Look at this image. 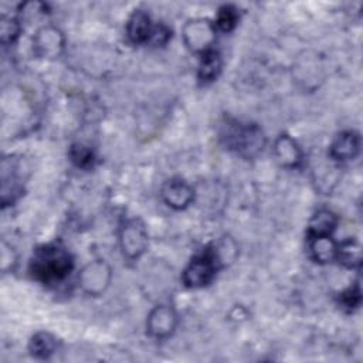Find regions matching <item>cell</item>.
Instances as JSON below:
<instances>
[{
	"mask_svg": "<svg viewBox=\"0 0 363 363\" xmlns=\"http://www.w3.org/2000/svg\"><path fill=\"white\" fill-rule=\"evenodd\" d=\"M336 258L346 267L353 268L360 264V247L353 240H346L336 250Z\"/></svg>",
	"mask_w": 363,
	"mask_h": 363,
	"instance_id": "ac0fdd59",
	"label": "cell"
},
{
	"mask_svg": "<svg viewBox=\"0 0 363 363\" xmlns=\"http://www.w3.org/2000/svg\"><path fill=\"white\" fill-rule=\"evenodd\" d=\"M274 155L278 163L284 167H296L302 160V152L296 142L288 136L281 135L274 143Z\"/></svg>",
	"mask_w": 363,
	"mask_h": 363,
	"instance_id": "30bf717a",
	"label": "cell"
},
{
	"mask_svg": "<svg viewBox=\"0 0 363 363\" xmlns=\"http://www.w3.org/2000/svg\"><path fill=\"white\" fill-rule=\"evenodd\" d=\"M152 31H153V27L150 24L149 16L142 10H136L130 16L126 26V33L129 40L136 44L146 43L147 40H150Z\"/></svg>",
	"mask_w": 363,
	"mask_h": 363,
	"instance_id": "7c38bea8",
	"label": "cell"
},
{
	"mask_svg": "<svg viewBox=\"0 0 363 363\" xmlns=\"http://www.w3.org/2000/svg\"><path fill=\"white\" fill-rule=\"evenodd\" d=\"M119 241L123 255L126 258H139L147 247V233L145 224L138 218L126 221L121 230Z\"/></svg>",
	"mask_w": 363,
	"mask_h": 363,
	"instance_id": "277c9868",
	"label": "cell"
},
{
	"mask_svg": "<svg viewBox=\"0 0 363 363\" xmlns=\"http://www.w3.org/2000/svg\"><path fill=\"white\" fill-rule=\"evenodd\" d=\"M340 301H342V305L345 308L352 309V308L357 306L359 302H360V291H359V288L357 286L356 288H350L346 292H343L342 296H340Z\"/></svg>",
	"mask_w": 363,
	"mask_h": 363,
	"instance_id": "7402d4cb",
	"label": "cell"
},
{
	"mask_svg": "<svg viewBox=\"0 0 363 363\" xmlns=\"http://www.w3.org/2000/svg\"><path fill=\"white\" fill-rule=\"evenodd\" d=\"M162 197L167 206L176 210H182L193 201L194 191L186 182L180 179H172L163 184Z\"/></svg>",
	"mask_w": 363,
	"mask_h": 363,
	"instance_id": "9c48e42d",
	"label": "cell"
},
{
	"mask_svg": "<svg viewBox=\"0 0 363 363\" xmlns=\"http://www.w3.org/2000/svg\"><path fill=\"white\" fill-rule=\"evenodd\" d=\"M177 325L176 311L169 305L156 306L147 316V333L156 339H164L173 333Z\"/></svg>",
	"mask_w": 363,
	"mask_h": 363,
	"instance_id": "52a82bcc",
	"label": "cell"
},
{
	"mask_svg": "<svg viewBox=\"0 0 363 363\" xmlns=\"http://www.w3.org/2000/svg\"><path fill=\"white\" fill-rule=\"evenodd\" d=\"M221 139L227 147L244 157H254L265 145V136L257 125H241L235 121H227L223 125Z\"/></svg>",
	"mask_w": 363,
	"mask_h": 363,
	"instance_id": "7a4b0ae2",
	"label": "cell"
},
{
	"mask_svg": "<svg viewBox=\"0 0 363 363\" xmlns=\"http://www.w3.org/2000/svg\"><path fill=\"white\" fill-rule=\"evenodd\" d=\"M20 33V23L17 18L11 17V16H3L1 21H0V37H1V43L7 44L11 43L17 38Z\"/></svg>",
	"mask_w": 363,
	"mask_h": 363,
	"instance_id": "d6986e66",
	"label": "cell"
},
{
	"mask_svg": "<svg viewBox=\"0 0 363 363\" xmlns=\"http://www.w3.org/2000/svg\"><path fill=\"white\" fill-rule=\"evenodd\" d=\"M183 38L190 50L206 54L216 41V27L206 18L190 20L183 28Z\"/></svg>",
	"mask_w": 363,
	"mask_h": 363,
	"instance_id": "3957f363",
	"label": "cell"
},
{
	"mask_svg": "<svg viewBox=\"0 0 363 363\" xmlns=\"http://www.w3.org/2000/svg\"><path fill=\"white\" fill-rule=\"evenodd\" d=\"M169 37H170V31L164 27V26H156V27H153V31H152V37H150V40L155 43V44H157V45H160V44H164L167 40H169Z\"/></svg>",
	"mask_w": 363,
	"mask_h": 363,
	"instance_id": "603a6c76",
	"label": "cell"
},
{
	"mask_svg": "<svg viewBox=\"0 0 363 363\" xmlns=\"http://www.w3.org/2000/svg\"><path fill=\"white\" fill-rule=\"evenodd\" d=\"M72 268V258L69 252L58 244H47L35 250L30 271L34 278L45 284L64 279Z\"/></svg>",
	"mask_w": 363,
	"mask_h": 363,
	"instance_id": "6da1fadb",
	"label": "cell"
},
{
	"mask_svg": "<svg viewBox=\"0 0 363 363\" xmlns=\"http://www.w3.org/2000/svg\"><path fill=\"white\" fill-rule=\"evenodd\" d=\"M71 160L79 166V167H89L94 162V153L89 146H85L82 143H77L71 147Z\"/></svg>",
	"mask_w": 363,
	"mask_h": 363,
	"instance_id": "ffe728a7",
	"label": "cell"
},
{
	"mask_svg": "<svg viewBox=\"0 0 363 363\" xmlns=\"http://www.w3.org/2000/svg\"><path fill=\"white\" fill-rule=\"evenodd\" d=\"M208 251L213 255V258L217 262V265L223 267V265L230 264L235 258V255H237V245H235V242L231 238L224 237L220 241H217L211 248H208Z\"/></svg>",
	"mask_w": 363,
	"mask_h": 363,
	"instance_id": "9a60e30c",
	"label": "cell"
},
{
	"mask_svg": "<svg viewBox=\"0 0 363 363\" xmlns=\"http://www.w3.org/2000/svg\"><path fill=\"white\" fill-rule=\"evenodd\" d=\"M360 149V138L354 132H342L330 146V156L335 160L345 162L354 159Z\"/></svg>",
	"mask_w": 363,
	"mask_h": 363,
	"instance_id": "8fae6325",
	"label": "cell"
},
{
	"mask_svg": "<svg viewBox=\"0 0 363 363\" xmlns=\"http://www.w3.org/2000/svg\"><path fill=\"white\" fill-rule=\"evenodd\" d=\"M237 10L231 6H224L220 9L218 17H217V26L223 30V31H230L234 28V26L237 24Z\"/></svg>",
	"mask_w": 363,
	"mask_h": 363,
	"instance_id": "44dd1931",
	"label": "cell"
},
{
	"mask_svg": "<svg viewBox=\"0 0 363 363\" xmlns=\"http://www.w3.org/2000/svg\"><path fill=\"white\" fill-rule=\"evenodd\" d=\"M112 278L111 268L104 261H92L85 265L78 277L79 286L85 294L101 295L109 285Z\"/></svg>",
	"mask_w": 363,
	"mask_h": 363,
	"instance_id": "5b68a950",
	"label": "cell"
},
{
	"mask_svg": "<svg viewBox=\"0 0 363 363\" xmlns=\"http://www.w3.org/2000/svg\"><path fill=\"white\" fill-rule=\"evenodd\" d=\"M33 48L38 57L55 58L64 48V35L57 27L45 26L34 35Z\"/></svg>",
	"mask_w": 363,
	"mask_h": 363,
	"instance_id": "ba28073f",
	"label": "cell"
},
{
	"mask_svg": "<svg viewBox=\"0 0 363 363\" xmlns=\"http://www.w3.org/2000/svg\"><path fill=\"white\" fill-rule=\"evenodd\" d=\"M217 268H218L217 262L214 261L213 255L207 250L204 254L196 257L189 264V267L184 269L183 281L187 286H191V288L204 286L213 279Z\"/></svg>",
	"mask_w": 363,
	"mask_h": 363,
	"instance_id": "8992f818",
	"label": "cell"
},
{
	"mask_svg": "<svg viewBox=\"0 0 363 363\" xmlns=\"http://www.w3.org/2000/svg\"><path fill=\"white\" fill-rule=\"evenodd\" d=\"M220 68H221L220 55L216 51L210 50L206 54H203L200 68H199V78L204 82L213 81L218 75Z\"/></svg>",
	"mask_w": 363,
	"mask_h": 363,
	"instance_id": "e0dca14e",
	"label": "cell"
},
{
	"mask_svg": "<svg viewBox=\"0 0 363 363\" xmlns=\"http://www.w3.org/2000/svg\"><path fill=\"white\" fill-rule=\"evenodd\" d=\"M28 349H30L31 354H34L37 357H48L50 354H52L55 352L57 340L52 335H50L47 332H40L31 337Z\"/></svg>",
	"mask_w": 363,
	"mask_h": 363,
	"instance_id": "2e32d148",
	"label": "cell"
},
{
	"mask_svg": "<svg viewBox=\"0 0 363 363\" xmlns=\"http://www.w3.org/2000/svg\"><path fill=\"white\" fill-rule=\"evenodd\" d=\"M337 224V217L329 210H319L309 221V237L330 235Z\"/></svg>",
	"mask_w": 363,
	"mask_h": 363,
	"instance_id": "4fadbf2b",
	"label": "cell"
},
{
	"mask_svg": "<svg viewBox=\"0 0 363 363\" xmlns=\"http://www.w3.org/2000/svg\"><path fill=\"white\" fill-rule=\"evenodd\" d=\"M337 244L332 240L330 235L311 237V252L312 257L319 262H328L336 258Z\"/></svg>",
	"mask_w": 363,
	"mask_h": 363,
	"instance_id": "5bb4252c",
	"label": "cell"
}]
</instances>
